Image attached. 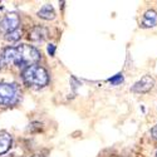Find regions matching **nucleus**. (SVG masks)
Segmentation results:
<instances>
[{"mask_svg":"<svg viewBox=\"0 0 157 157\" xmlns=\"http://www.w3.org/2000/svg\"><path fill=\"white\" fill-rule=\"evenodd\" d=\"M19 24H20L19 15L17 13H10V14L5 15L3 18V20L0 21V29L9 33V32L19 29Z\"/></svg>","mask_w":157,"mask_h":157,"instance_id":"obj_4","label":"nucleus"},{"mask_svg":"<svg viewBox=\"0 0 157 157\" xmlns=\"http://www.w3.org/2000/svg\"><path fill=\"white\" fill-rule=\"evenodd\" d=\"M21 36V30L20 29H17V30H13V32H9L5 34V39L8 42H17L19 40Z\"/></svg>","mask_w":157,"mask_h":157,"instance_id":"obj_10","label":"nucleus"},{"mask_svg":"<svg viewBox=\"0 0 157 157\" xmlns=\"http://www.w3.org/2000/svg\"><path fill=\"white\" fill-rule=\"evenodd\" d=\"M151 135L153 136V138H156V140H157V124L152 127V129H151Z\"/></svg>","mask_w":157,"mask_h":157,"instance_id":"obj_13","label":"nucleus"},{"mask_svg":"<svg viewBox=\"0 0 157 157\" xmlns=\"http://www.w3.org/2000/svg\"><path fill=\"white\" fill-rule=\"evenodd\" d=\"M20 99V90L17 84L0 83V106L10 107L17 104Z\"/></svg>","mask_w":157,"mask_h":157,"instance_id":"obj_3","label":"nucleus"},{"mask_svg":"<svg viewBox=\"0 0 157 157\" xmlns=\"http://www.w3.org/2000/svg\"><path fill=\"white\" fill-rule=\"evenodd\" d=\"M156 157H157V153H156Z\"/></svg>","mask_w":157,"mask_h":157,"instance_id":"obj_15","label":"nucleus"},{"mask_svg":"<svg viewBox=\"0 0 157 157\" xmlns=\"http://www.w3.org/2000/svg\"><path fill=\"white\" fill-rule=\"evenodd\" d=\"M0 58L5 64H15L17 67H24V65L29 67L40 60V53L33 45L20 44L18 47L5 48Z\"/></svg>","mask_w":157,"mask_h":157,"instance_id":"obj_1","label":"nucleus"},{"mask_svg":"<svg viewBox=\"0 0 157 157\" xmlns=\"http://www.w3.org/2000/svg\"><path fill=\"white\" fill-rule=\"evenodd\" d=\"M4 63H3V60H2V58H0V68H2V65H3Z\"/></svg>","mask_w":157,"mask_h":157,"instance_id":"obj_14","label":"nucleus"},{"mask_svg":"<svg viewBox=\"0 0 157 157\" xmlns=\"http://www.w3.org/2000/svg\"><path fill=\"white\" fill-rule=\"evenodd\" d=\"M47 50H48L49 56L53 57V56L56 54V45H54V44H49V45H48V48H47Z\"/></svg>","mask_w":157,"mask_h":157,"instance_id":"obj_12","label":"nucleus"},{"mask_svg":"<svg viewBox=\"0 0 157 157\" xmlns=\"http://www.w3.org/2000/svg\"><path fill=\"white\" fill-rule=\"evenodd\" d=\"M155 86V81L151 75H143L138 82H136L132 87V90L136 93H147Z\"/></svg>","mask_w":157,"mask_h":157,"instance_id":"obj_5","label":"nucleus"},{"mask_svg":"<svg viewBox=\"0 0 157 157\" xmlns=\"http://www.w3.org/2000/svg\"><path fill=\"white\" fill-rule=\"evenodd\" d=\"M11 146V136L8 132H0V155L9 151Z\"/></svg>","mask_w":157,"mask_h":157,"instance_id":"obj_9","label":"nucleus"},{"mask_svg":"<svg viewBox=\"0 0 157 157\" xmlns=\"http://www.w3.org/2000/svg\"><path fill=\"white\" fill-rule=\"evenodd\" d=\"M108 82H109L111 84H113V86L121 84V83L123 82V74H122V73H118V74H116V75L108 78Z\"/></svg>","mask_w":157,"mask_h":157,"instance_id":"obj_11","label":"nucleus"},{"mask_svg":"<svg viewBox=\"0 0 157 157\" xmlns=\"http://www.w3.org/2000/svg\"><path fill=\"white\" fill-rule=\"evenodd\" d=\"M23 79L29 87L43 88L48 84V72L38 64H33L23 71Z\"/></svg>","mask_w":157,"mask_h":157,"instance_id":"obj_2","label":"nucleus"},{"mask_svg":"<svg viewBox=\"0 0 157 157\" xmlns=\"http://www.w3.org/2000/svg\"><path fill=\"white\" fill-rule=\"evenodd\" d=\"M157 25V11L153 9H148L147 11H145V14L142 17V21H141V27L142 28H153Z\"/></svg>","mask_w":157,"mask_h":157,"instance_id":"obj_6","label":"nucleus"},{"mask_svg":"<svg viewBox=\"0 0 157 157\" xmlns=\"http://www.w3.org/2000/svg\"><path fill=\"white\" fill-rule=\"evenodd\" d=\"M47 35H48L47 29H44L43 27H35L30 30L29 39H32V40H34V42H43L47 38Z\"/></svg>","mask_w":157,"mask_h":157,"instance_id":"obj_7","label":"nucleus"},{"mask_svg":"<svg viewBox=\"0 0 157 157\" xmlns=\"http://www.w3.org/2000/svg\"><path fill=\"white\" fill-rule=\"evenodd\" d=\"M38 17L44 19V20H52V19L56 18V11H54L53 6H52L50 4H45L44 6L40 8V10L38 11Z\"/></svg>","mask_w":157,"mask_h":157,"instance_id":"obj_8","label":"nucleus"}]
</instances>
